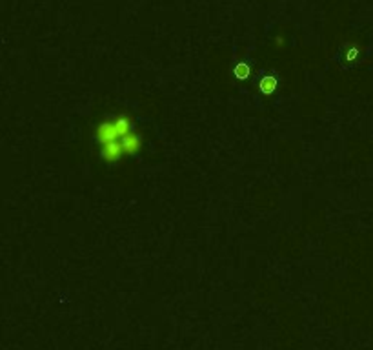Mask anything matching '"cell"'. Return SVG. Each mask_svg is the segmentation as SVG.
I'll return each mask as SVG.
<instances>
[{"label": "cell", "mask_w": 373, "mask_h": 350, "mask_svg": "<svg viewBox=\"0 0 373 350\" xmlns=\"http://www.w3.org/2000/svg\"><path fill=\"white\" fill-rule=\"evenodd\" d=\"M95 139L100 148V157L109 164L121 163L124 157L138 154L142 148V139L137 134L129 115L104 119L97 126Z\"/></svg>", "instance_id": "cell-1"}, {"label": "cell", "mask_w": 373, "mask_h": 350, "mask_svg": "<svg viewBox=\"0 0 373 350\" xmlns=\"http://www.w3.org/2000/svg\"><path fill=\"white\" fill-rule=\"evenodd\" d=\"M275 88H277V80L273 79V77H266V79H262L261 82H259V90H261L262 93H271L275 92Z\"/></svg>", "instance_id": "cell-2"}, {"label": "cell", "mask_w": 373, "mask_h": 350, "mask_svg": "<svg viewBox=\"0 0 373 350\" xmlns=\"http://www.w3.org/2000/svg\"><path fill=\"white\" fill-rule=\"evenodd\" d=\"M235 75L239 77V79H246V77L249 75V68L244 66V64H239V66L235 68Z\"/></svg>", "instance_id": "cell-3"}]
</instances>
